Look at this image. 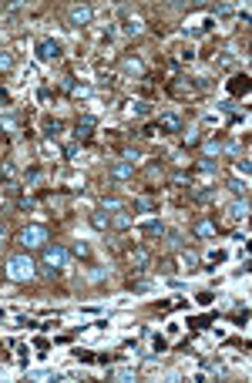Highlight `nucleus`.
Segmentation results:
<instances>
[{"label":"nucleus","instance_id":"nucleus-6","mask_svg":"<svg viewBox=\"0 0 252 383\" xmlns=\"http://www.w3.org/2000/svg\"><path fill=\"white\" fill-rule=\"evenodd\" d=\"M108 175L118 178V182H128V178H135V165L131 161H114V165H108Z\"/></svg>","mask_w":252,"mask_h":383},{"label":"nucleus","instance_id":"nucleus-30","mask_svg":"<svg viewBox=\"0 0 252 383\" xmlns=\"http://www.w3.org/2000/svg\"><path fill=\"white\" fill-rule=\"evenodd\" d=\"M198 168H202V172H215V168H219V165H215V161H212V158H205V161H198Z\"/></svg>","mask_w":252,"mask_h":383},{"label":"nucleus","instance_id":"nucleus-15","mask_svg":"<svg viewBox=\"0 0 252 383\" xmlns=\"http://www.w3.org/2000/svg\"><path fill=\"white\" fill-rule=\"evenodd\" d=\"M141 27H145L141 24V17H128V20H124V34H128V37H138Z\"/></svg>","mask_w":252,"mask_h":383},{"label":"nucleus","instance_id":"nucleus-9","mask_svg":"<svg viewBox=\"0 0 252 383\" xmlns=\"http://www.w3.org/2000/svg\"><path fill=\"white\" fill-rule=\"evenodd\" d=\"M158 128H162V131H182V118L179 114H162V118H158Z\"/></svg>","mask_w":252,"mask_h":383},{"label":"nucleus","instance_id":"nucleus-3","mask_svg":"<svg viewBox=\"0 0 252 383\" xmlns=\"http://www.w3.org/2000/svg\"><path fill=\"white\" fill-rule=\"evenodd\" d=\"M20 246L44 249V246H47V229H44V225H27V229L20 232Z\"/></svg>","mask_w":252,"mask_h":383},{"label":"nucleus","instance_id":"nucleus-24","mask_svg":"<svg viewBox=\"0 0 252 383\" xmlns=\"http://www.w3.org/2000/svg\"><path fill=\"white\" fill-rule=\"evenodd\" d=\"M78 148H81V141H71V145H64V158H67V161H74V158H78Z\"/></svg>","mask_w":252,"mask_h":383},{"label":"nucleus","instance_id":"nucleus-25","mask_svg":"<svg viewBox=\"0 0 252 383\" xmlns=\"http://www.w3.org/2000/svg\"><path fill=\"white\" fill-rule=\"evenodd\" d=\"M74 255H78V259H88V255H91L88 242H74Z\"/></svg>","mask_w":252,"mask_h":383},{"label":"nucleus","instance_id":"nucleus-18","mask_svg":"<svg viewBox=\"0 0 252 383\" xmlns=\"http://www.w3.org/2000/svg\"><path fill=\"white\" fill-rule=\"evenodd\" d=\"M124 111H128V114H138V118H145V114H148V104H145V101H128V104H124Z\"/></svg>","mask_w":252,"mask_h":383},{"label":"nucleus","instance_id":"nucleus-19","mask_svg":"<svg viewBox=\"0 0 252 383\" xmlns=\"http://www.w3.org/2000/svg\"><path fill=\"white\" fill-rule=\"evenodd\" d=\"M195 235H202V239H209V235H215V222H209V219H202V222L195 225Z\"/></svg>","mask_w":252,"mask_h":383},{"label":"nucleus","instance_id":"nucleus-4","mask_svg":"<svg viewBox=\"0 0 252 383\" xmlns=\"http://www.w3.org/2000/svg\"><path fill=\"white\" fill-rule=\"evenodd\" d=\"M91 17H94V10H91L88 4H78V7L67 10V24L71 27H84V24H91Z\"/></svg>","mask_w":252,"mask_h":383},{"label":"nucleus","instance_id":"nucleus-7","mask_svg":"<svg viewBox=\"0 0 252 383\" xmlns=\"http://www.w3.org/2000/svg\"><path fill=\"white\" fill-rule=\"evenodd\" d=\"M57 54H61V47H57L51 37H41V40H37V57H41V61H54Z\"/></svg>","mask_w":252,"mask_h":383},{"label":"nucleus","instance_id":"nucleus-8","mask_svg":"<svg viewBox=\"0 0 252 383\" xmlns=\"http://www.w3.org/2000/svg\"><path fill=\"white\" fill-rule=\"evenodd\" d=\"M94 128H98V118H94V114H84V118L78 121V141H88V138L94 135Z\"/></svg>","mask_w":252,"mask_h":383},{"label":"nucleus","instance_id":"nucleus-13","mask_svg":"<svg viewBox=\"0 0 252 383\" xmlns=\"http://www.w3.org/2000/svg\"><path fill=\"white\" fill-rule=\"evenodd\" d=\"M229 91H232V94H249V78H245V74H239V78H232V84H229Z\"/></svg>","mask_w":252,"mask_h":383},{"label":"nucleus","instance_id":"nucleus-14","mask_svg":"<svg viewBox=\"0 0 252 383\" xmlns=\"http://www.w3.org/2000/svg\"><path fill=\"white\" fill-rule=\"evenodd\" d=\"M131 262H135V272H145L148 269V252L145 249H135V252H131Z\"/></svg>","mask_w":252,"mask_h":383},{"label":"nucleus","instance_id":"nucleus-1","mask_svg":"<svg viewBox=\"0 0 252 383\" xmlns=\"http://www.w3.org/2000/svg\"><path fill=\"white\" fill-rule=\"evenodd\" d=\"M4 272H7L10 282H31L34 272H37V266H34V259L27 252H17V255H10V259H7Z\"/></svg>","mask_w":252,"mask_h":383},{"label":"nucleus","instance_id":"nucleus-23","mask_svg":"<svg viewBox=\"0 0 252 383\" xmlns=\"http://www.w3.org/2000/svg\"><path fill=\"white\" fill-rule=\"evenodd\" d=\"M105 276H108V272L101 269V266H94V269L88 272V282H94V286H101V282H105Z\"/></svg>","mask_w":252,"mask_h":383},{"label":"nucleus","instance_id":"nucleus-17","mask_svg":"<svg viewBox=\"0 0 252 383\" xmlns=\"http://www.w3.org/2000/svg\"><path fill=\"white\" fill-rule=\"evenodd\" d=\"M91 225H94L98 232H108V229H111V219H108L105 212H94V216H91Z\"/></svg>","mask_w":252,"mask_h":383},{"label":"nucleus","instance_id":"nucleus-22","mask_svg":"<svg viewBox=\"0 0 252 383\" xmlns=\"http://www.w3.org/2000/svg\"><path fill=\"white\" fill-rule=\"evenodd\" d=\"M202 148H205V155H209V158H219V155H222V145H219V138H215V141H205Z\"/></svg>","mask_w":252,"mask_h":383},{"label":"nucleus","instance_id":"nucleus-29","mask_svg":"<svg viewBox=\"0 0 252 383\" xmlns=\"http://www.w3.org/2000/svg\"><path fill=\"white\" fill-rule=\"evenodd\" d=\"M209 84H212V81L205 78V74H198V78H195V88H198V91H205V88H209Z\"/></svg>","mask_w":252,"mask_h":383},{"label":"nucleus","instance_id":"nucleus-5","mask_svg":"<svg viewBox=\"0 0 252 383\" xmlns=\"http://www.w3.org/2000/svg\"><path fill=\"white\" fill-rule=\"evenodd\" d=\"M225 219L229 222H245V219H249V199H236L225 208Z\"/></svg>","mask_w":252,"mask_h":383},{"label":"nucleus","instance_id":"nucleus-20","mask_svg":"<svg viewBox=\"0 0 252 383\" xmlns=\"http://www.w3.org/2000/svg\"><path fill=\"white\" fill-rule=\"evenodd\" d=\"M14 71V54L10 51H0V74H10Z\"/></svg>","mask_w":252,"mask_h":383},{"label":"nucleus","instance_id":"nucleus-12","mask_svg":"<svg viewBox=\"0 0 252 383\" xmlns=\"http://www.w3.org/2000/svg\"><path fill=\"white\" fill-rule=\"evenodd\" d=\"M111 229H118V232L131 229V216H128V212H124V208H121V212H114V216H111Z\"/></svg>","mask_w":252,"mask_h":383},{"label":"nucleus","instance_id":"nucleus-10","mask_svg":"<svg viewBox=\"0 0 252 383\" xmlns=\"http://www.w3.org/2000/svg\"><path fill=\"white\" fill-rule=\"evenodd\" d=\"M121 67H124V74H135V78H141V74H145V64H141V57H124Z\"/></svg>","mask_w":252,"mask_h":383},{"label":"nucleus","instance_id":"nucleus-16","mask_svg":"<svg viewBox=\"0 0 252 383\" xmlns=\"http://www.w3.org/2000/svg\"><path fill=\"white\" fill-rule=\"evenodd\" d=\"M229 192H232L236 199H249V185L239 182V178H232V182H229Z\"/></svg>","mask_w":252,"mask_h":383},{"label":"nucleus","instance_id":"nucleus-26","mask_svg":"<svg viewBox=\"0 0 252 383\" xmlns=\"http://www.w3.org/2000/svg\"><path fill=\"white\" fill-rule=\"evenodd\" d=\"M135 208H138V212H155V202L152 199H138V202H135Z\"/></svg>","mask_w":252,"mask_h":383},{"label":"nucleus","instance_id":"nucleus-21","mask_svg":"<svg viewBox=\"0 0 252 383\" xmlns=\"http://www.w3.org/2000/svg\"><path fill=\"white\" fill-rule=\"evenodd\" d=\"M101 208H105V216H114V212H121V202L105 195V199H101Z\"/></svg>","mask_w":252,"mask_h":383},{"label":"nucleus","instance_id":"nucleus-27","mask_svg":"<svg viewBox=\"0 0 252 383\" xmlns=\"http://www.w3.org/2000/svg\"><path fill=\"white\" fill-rule=\"evenodd\" d=\"M44 131H47L51 138H54V135H61V121H47V125H44Z\"/></svg>","mask_w":252,"mask_h":383},{"label":"nucleus","instance_id":"nucleus-28","mask_svg":"<svg viewBox=\"0 0 252 383\" xmlns=\"http://www.w3.org/2000/svg\"><path fill=\"white\" fill-rule=\"evenodd\" d=\"M168 249H182V232H171L168 235Z\"/></svg>","mask_w":252,"mask_h":383},{"label":"nucleus","instance_id":"nucleus-2","mask_svg":"<svg viewBox=\"0 0 252 383\" xmlns=\"http://www.w3.org/2000/svg\"><path fill=\"white\" fill-rule=\"evenodd\" d=\"M41 259H44V266L51 269V276H54V272H64L67 269V259H71V255H67L64 246H44L41 249Z\"/></svg>","mask_w":252,"mask_h":383},{"label":"nucleus","instance_id":"nucleus-11","mask_svg":"<svg viewBox=\"0 0 252 383\" xmlns=\"http://www.w3.org/2000/svg\"><path fill=\"white\" fill-rule=\"evenodd\" d=\"M141 232H145V235H165V225H162V219H145Z\"/></svg>","mask_w":252,"mask_h":383}]
</instances>
